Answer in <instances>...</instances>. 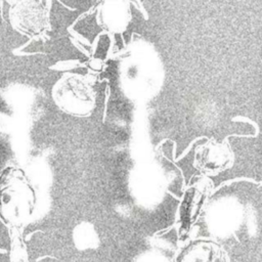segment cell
<instances>
[{
    "mask_svg": "<svg viewBox=\"0 0 262 262\" xmlns=\"http://www.w3.org/2000/svg\"><path fill=\"white\" fill-rule=\"evenodd\" d=\"M37 210V193L26 173L7 167L0 173V220L19 230L33 222Z\"/></svg>",
    "mask_w": 262,
    "mask_h": 262,
    "instance_id": "cell-1",
    "label": "cell"
},
{
    "mask_svg": "<svg viewBox=\"0 0 262 262\" xmlns=\"http://www.w3.org/2000/svg\"><path fill=\"white\" fill-rule=\"evenodd\" d=\"M51 96L55 105L71 116H87L93 108L92 90L77 74L62 75L52 86Z\"/></svg>",
    "mask_w": 262,
    "mask_h": 262,
    "instance_id": "cell-2",
    "label": "cell"
},
{
    "mask_svg": "<svg viewBox=\"0 0 262 262\" xmlns=\"http://www.w3.org/2000/svg\"><path fill=\"white\" fill-rule=\"evenodd\" d=\"M47 3L37 1L16 2L9 11V18L14 30L31 38H40L49 29Z\"/></svg>",
    "mask_w": 262,
    "mask_h": 262,
    "instance_id": "cell-3",
    "label": "cell"
},
{
    "mask_svg": "<svg viewBox=\"0 0 262 262\" xmlns=\"http://www.w3.org/2000/svg\"><path fill=\"white\" fill-rule=\"evenodd\" d=\"M175 262H226V256L214 244L196 243L183 249Z\"/></svg>",
    "mask_w": 262,
    "mask_h": 262,
    "instance_id": "cell-4",
    "label": "cell"
},
{
    "mask_svg": "<svg viewBox=\"0 0 262 262\" xmlns=\"http://www.w3.org/2000/svg\"><path fill=\"white\" fill-rule=\"evenodd\" d=\"M14 234H10L11 237V250L9 262H29L26 245L21 238V235L16 229H10Z\"/></svg>",
    "mask_w": 262,
    "mask_h": 262,
    "instance_id": "cell-5",
    "label": "cell"
}]
</instances>
